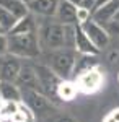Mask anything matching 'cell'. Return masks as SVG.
Wrapping results in <instances>:
<instances>
[{
	"label": "cell",
	"instance_id": "14",
	"mask_svg": "<svg viewBox=\"0 0 119 122\" xmlns=\"http://www.w3.org/2000/svg\"><path fill=\"white\" fill-rule=\"evenodd\" d=\"M57 94L64 99V101H70L77 94V85L72 81H60L57 86Z\"/></svg>",
	"mask_w": 119,
	"mask_h": 122
},
{
	"label": "cell",
	"instance_id": "16",
	"mask_svg": "<svg viewBox=\"0 0 119 122\" xmlns=\"http://www.w3.org/2000/svg\"><path fill=\"white\" fill-rule=\"evenodd\" d=\"M60 18L64 23H72L77 20V8H73L69 3H62L60 5Z\"/></svg>",
	"mask_w": 119,
	"mask_h": 122
},
{
	"label": "cell",
	"instance_id": "12",
	"mask_svg": "<svg viewBox=\"0 0 119 122\" xmlns=\"http://www.w3.org/2000/svg\"><path fill=\"white\" fill-rule=\"evenodd\" d=\"M0 5L5 7L8 11H11L16 16V20H21L26 16V7L20 0H0Z\"/></svg>",
	"mask_w": 119,
	"mask_h": 122
},
{
	"label": "cell",
	"instance_id": "17",
	"mask_svg": "<svg viewBox=\"0 0 119 122\" xmlns=\"http://www.w3.org/2000/svg\"><path fill=\"white\" fill-rule=\"evenodd\" d=\"M31 7H33V10H36L39 13L49 15V13L54 11V2L52 0H38L34 3H31Z\"/></svg>",
	"mask_w": 119,
	"mask_h": 122
},
{
	"label": "cell",
	"instance_id": "8",
	"mask_svg": "<svg viewBox=\"0 0 119 122\" xmlns=\"http://www.w3.org/2000/svg\"><path fill=\"white\" fill-rule=\"evenodd\" d=\"M44 41L51 49H59L65 44V29L60 26H49L44 31Z\"/></svg>",
	"mask_w": 119,
	"mask_h": 122
},
{
	"label": "cell",
	"instance_id": "21",
	"mask_svg": "<svg viewBox=\"0 0 119 122\" xmlns=\"http://www.w3.org/2000/svg\"><path fill=\"white\" fill-rule=\"evenodd\" d=\"M57 122H75V121L70 117H60V119H57Z\"/></svg>",
	"mask_w": 119,
	"mask_h": 122
},
{
	"label": "cell",
	"instance_id": "18",
	"mask_svg": "<svg viewBox=\"0 0 119 122\" xmlns=\"http://www.w3.org/2000/svg\"><path fill=\"white\" fill-rule=\"evenodd\" d=\"M8 52V38L3 36V33H0V57L5 56Z\"/></svg>",
	"mask_w": 119,
	"mask_h": 122
},
{
	"label": "cell",
	"instance_id": "3",
	"mask_svg": "<svg viewBox=\"0 0 119 122\" xmlns=\"http://www.w3.org/2000/svg\"><path fill=\"white\" fill-rule=\"evenodd\" d=\"M38 73V80H39V86H41V91L46 94H54L57 93V86L60 83V76L55 73L51 67H38L36 68Z\"/></svg>",
	"mask_w": 119,
	"mask_h": 122
},
{
	"label": "cell",
	"instance_id": "11",
	"mask_svg": "<svg viewBox=\"0 0 119 122\" xmlns=\"http://www.w3.org/2000/svg\"><path fill=\"white\" fill-rule=\"evenodd\" d=\"M75 44H77V49L85 52V54H96V51H98V47L93 44L92 39L88 38L87 33L82 31V29H78L77 34H75Z\"/></svg>",
	"mask_w": 119,
	"mask_h": 122
},
{
	"label": "cell",
	"instance_id": "20",
	"mask_svg": "<svg viewBox=\"0 0 119 122\" xmlns=\"http://www.w3.org/2000/svg\"><path fill=\"white\" fill-rule=\"evenodd\" d=\"M104 122H119V107L114 109V111H111V112L106 116Z\"/></svg>",
	"mask_w": 119,
	"mask_h": 122
},
{
	"label": "cell",
	"instance_id": "2",
	"mask_svg": "<svg viewBox=\"0 0 119 122\" xmlns=\"http://www.w3.org/2000/svg\"><path fill=\"white\" fill-rule=\"evenodd\" d=\"M101 85H103V75L98 68H93V67L82 72L77 80V86L83 93H93V91L100 90Z\"/></svg>",
	"mask_w": 119,
	"mask_h": 122
},
{
	"label": "cell",
	"instance_id": "13",
	"mask_svg": "<svg viewBox=\"0 0 119 122\" xmlns=\"http://www.w3.org/2000/svg\"><path fill=\"white\" fill-rule=\"evenodd\" d=\"M16 23H18L16 16H15L11 11H8L5 7L0 5V28H2V31H3V33L11 31V29L15 28Z\"/></svg>",
	"mask_w": 119,
	"mask_h": 122
},
{
	"label": "cell",
	"instance_id": "7",
	"mask_svg": "<svg viewBox=\"0 0 119 122\" xmlns=\"http://www.w3.org/2000/svg\"><path fill=\"white\" fill-rule=\"evenodd\" d=\"M15 83L21 86V88H28V90H38L41 91V86H39V80H38V73L36 70H33L31 67H21L18 73V78Z\"/></svg>",
	"mask_w": 119,
	"mask_h": 122
},
{
	"label": "cell",
	"instance_id": "15",
	"mask_svg": "<svg viewBox=\"0 0 119 122\" xmlns=\"http://www.w3.org/2000/svg\"><path fill=\"white\" fill-rule=\"evenodd\" d=\"M18 109H20L18 101H3V106L0 109V116L7 117V119H11L15 114L18 112Z\"/></svg>",
	"mask_w": 119,
	"mask_h": 122
},
{
	"label": "cell",
	"instance_id": "10",
	"mask_svg": "<svg viewBox=\"0 0 119 122\" xmlns=\"http://www.w3.org/2000/svg\"><path fill=\"white\" fill-rule=\"evenodd\" d=\"M0 98L2 101H20L21 90L16 83L11 81H0Z\"/></svg>",
	"mask_w": 119,
	"mask_h": 122
},
{
	"label": "cell",
	"instance_id": "9",
	"mask_svg": "<svg viewBox=\"0 0 119 122\" xmlns=\"http://www.w3.org/2000/svg\"><path fill=\"white\" fill-rule=\"evenodd\" d=\"M85 33H87V36L92 39V42L95 46L98 47H104L108 44V34L103 31V28H100L98 25H95V23H87L85 25Z\"/></svg>",
	"mask_w": 119,
	"mask_h": 122
},
{
	"label": "cell",
	"instance_id": "5",
	"mask_svg": "<svg viewBox=\"0 0 119 122\" xmlns=\"http://www.w3.org/2000/svg\"><path fill=\"white\" fill-rule=\"evenodd\" d=\"M73 67H75V59L72 54L69 52H59L52 56V62H51V68L54 70L60 78H69L73 72Z\"/></svg>",
	"mask_w": 119,
	"mask_h": 122
},
{
	"label": "cell",
	"instance_id": "19",
	"mask_svg": "<svg viewBox=\"0 0 119 122\" xmlns=\"http://www.w3.org/2000/svg\"><path fill=\"white\" fill-rule=\"evenodd\" d=\"M90 11L87 8H77V21H87Z\"/></svg>",
	"mask_w": 119,
	"mask_h": 122
},
{
	"label": "cell",
	"instance_id": "4",
	"mask_svg": "<svg viewBox=\"0 0 119 122\" xmlns=\"http://www.w3.org/2000/svg\"><path fill=\"white\" fill-rule=\"evenodd\" d=\"M21 70V64L16 56H2L0 57V81H11L15 83L18 73Z\"/></svg>",
	"mask_w": 119,
	"mask_h": 122
},
{
	"label": "cell",
	"instance_id": "1",
	"mask_svg": "<svg viewBox=\"0 0 119 122\" xmlns=\"http://www.w3.org/2000/svg\"><path fill=\"white\" fill-rule=\"evenodd\" d=\"M8 52L18 57H36L39 54L36 36L31 33H10Z\"/></svg>",
	"mask_w": 119,
	"mask_h": 122
},
{
	"label": "cell",
	"instance_id": "6",
	"mask_svg": "<svg viewBox=\"0 0 119 122\" xmlns=\"http://www.w3.org/2000/svg\"><path fill=\"white\" fill-rule=\"evenodd\" d=\"M21 98H23V101H25L34 112H44L47 107H49L47 98L41 93V91H38V90H28V88H23Z\"/></svg>",
	"mask_w": 119,
	"mask_h": 122
},
{
	"label": "cell",
	"instance_id": "22",
	"mask_svg": "<svg viewBox=\"0 0 119 122\" xmlns=\"http://www.w3.org/2000/svg\"><path fill=\"white\" fill-rule=\"evenodd\" d=\"M0 33H3V31H2V28H0Z\"/></svg>",
	"mask_w": 119,
	"mask_h": 122
}]
</instances>
